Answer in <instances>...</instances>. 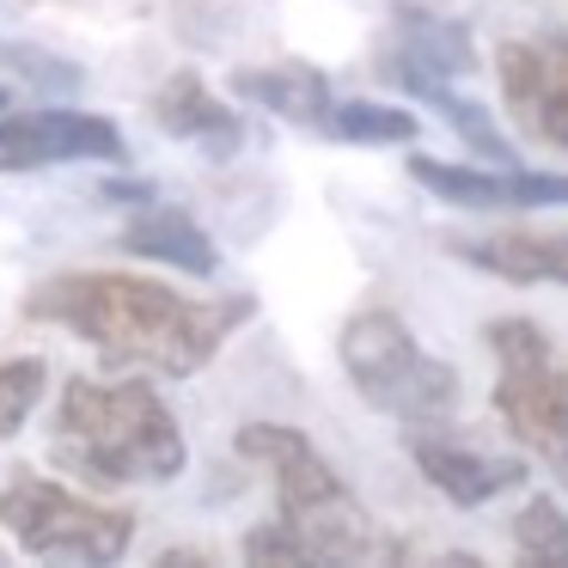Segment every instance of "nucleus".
<instances>
[{
    "label": "nucleus",
    "instance_id": "6ab92c4d",
    "mask_svg": "<svg viewBox=\"0 0 568 568\" xmlns=\"http://www.w3.org/2000/svg\"><path fill=\"white\" fill-rule=\"evenodd\" d=\"M43 379H50V367H43L38 355L0 361V440L31 422V409H38V397H43Z\"/></svg>",
    "mask_w": 568,
    "mask_h": 568
},
{
    "label": "nucleus",
    "instance_id": "f8f14e48",
    "mask_svg": "<svg viewBox=\"0 0 568 568\" xmlns=\"http://www.w3.org/2000/svg\"><path fill=\"white\" fill-rule=\"evenodd\" d=\"M153 123L172 141H190V148L214 153V160L245 148V123H239V116L226 111V99H214V87L202 74H190V68L153 92Z\"/></svg>",
    "mask_w": 568,
    "mask_h": 568
},
{
    "label": "nucleus",
    "instance_id": "4be33fe9",
    "mask_svg": "<svg viewBox=\"0 0 568 568\" xmlns=\"http://www.w3.org/2000/svg\"><path fill=\"white\" fill-rule=\"evenodd\" d=\"M0 562H7V550H0Z\"/></svg>",
    "mask_w": 568,
    "mask_h": 568
},
{
    "label": "nucleus",
    "instance_id": "f3484780",
    "mask_svg": "<svg viewBox=\"0 0 568 568\" xmlns=\"http://www.w3.org/2000/svg\"><path fill=\"white\" fill-rule=\"evenodd\" d=\"M514 550L526 556V562H538V568H556L568 556V519H562V507H556L550 495H531V501L519 507Z\"/></svg>",
    "mask_w": 568,
    "mask_h": 568
},
{
    "label": "nucleus",
    "instance_id": "4468645a",
    "mask_svg": "<svg viewBox=\"0 0 568 568\" xmlns=\"http://www.w3.org/2000/svg\"><path fill=\"white\" fill-rule=\"evenodd\" d=\"M116 245L135 251V257L165 263V270H184V275H214V263H221L214 239L202 233L184 209H141V214H129V226L116 233Z\"/></svg>",
    "mask_w": 568,
    "mask_h": 568
},
{
    "label": "nucleus",
    "instance_id": "ddd939ff",
    "mask_svg": "<svg viewBox=\"0 0 568 568\" xmlns=\"http://www.w3.org/2000/svg\"><path fill=\"white\" fill-rule=\"evenodd\" d=\"M458 263L495 275V282H519V287H544V282H562L568 275V245L562 233H531V226H501L489 239H453Z\"/></svg>",
    "mask_w": 568,
    "mask_h": 568
},
{
    "label": "nucleus",
    "instance_id": "412c9836",
    "mask_svg": "<svg viewBox=\"0 0 568 568\" xmlns=\"http://www.w3.org/2000/svg\"><path fill=\"white\" fill-rule=\"evenodd\" d=\"M0 111H7V87H0Z\"/></svg>",
    "mask_w": 568,
    "mask_h": 568
},
{
    "label": "nucleus",
    "instance_id": "aec40b11",
    "mask_svg": "<svg viewBox=\"0 0 568 568\" xmlns=\"http://www.w3.org/2000/svg\"><path fill=\"white\" fill-rule=\"evenodd\" d=\"M0 62L13 68V74H38V87H55V92H68V87H80V68L74 62H55V55H43V50H19V43H7L0 50Z\"/></svg>",
    "mask_w": 568,
    "mask_h": 568
},
{
    "label": "nucleus",
    "instance_id": "a211bd4d",
    "mask_svg": "<svg viewBox=\"0 0 568 568\" xmlns=\"http://www.w3.org/2000/svg\"><path fill=\"white\" fill-rule=\"evenodd\" d=\"M434 111H440L446 116V123H453L458 129V135H465L470 141V153H483V160H489V165H514L519 160V153H514V141H507L501 135V129H495L489 123V111H483V104H470V99H458V92L453 87H446V92H434Z\"/></svg>",
    "mask_w": 568,
    "mask_h": 568
},
{
    "label": "nucleus",
    "instance_id": "423d86ee",
    "mask_svg": "<svg viewBox=\"0 0 568 568\" xmlns=\"http://www.w3.org/2000/svg\"><path fill=\"white\" fill-rule=\"evenodd\" d=\"M0 526L19 538V550L68 562H116L135 544V519L123 507H99L43 477H13L0 489Z\"/></svg>",
    "mask_w": 568,
    "mask_h": 568
},
{
    "label": "nucleus",
    "instance_id": "f03ea898",
    "mask_svg": "<svg viewBox=\"0 0 568 568\" xmlns=\"http://www.w3.org/2000/svg\"><path fill=\"white\" fill-rule=\"evenodd\" d=\"M50 458L92 483H165L184 470L190 446L153 385L68 379L55 397Z\"/></svg>",
    "mask_w": 568,
    "mask_h": 568
},
{
    "label": "nucleus",
    "instance_id": "20e7f679",
    "mask_svg": "<svg viewBox=\"0 0 568 568\" xmlns=\"http://www.w3.org/2000/svg\"><path fill=\"white\" fill-rule=\"evenodd\" d=\"M336 355H343L348 385H355L373 409L409 422V434L440 428V422L458 409V373L446 367V361L422 355L416 336H409V324L397 318V312H385V306L355 312V318L343 324Z\"/></svg>",
    "mask_w": 568,
    "mask_h": 568
},
{
    "label": "nucleus",
    "instance_id": "dca6fc26",
    "mask_svg": "<svg viewBox=\"0 0 568 568\" xmlns=\"http://www.w3.org/2000/svg\"><path fill=\"white\" fill-rule=\"evenodd\" d=\"M312 135L348 141V148H404V141H416V116L392 111V104H373V99H355V104L331 99V111L318 116Z\"/></svg>",
    "mask_w": 568,
    "mask_h": 568
},
{
    "label": "nucleus",
    "instance_id": "6e6552de",
    "mask_svg": "<svg viewBox=\"0 0 568 568\" xmlns=\"http://www.w3.org/2000/svg\"><path fill=\"white\" fill-rule=\"evenodd\" d=\"M495 74H501V99L514 111V123L538 148L562 153L568 148V43L562 38L501 43L495 50Z\"/></svg>",
    "mask_w": 568,
    "mask_h": 568
},
{
    "label": "nucleus",
    "instance_id": "f257e3e1",
    "mask_svg": "<svg viewBox=\"0 0 568 568\" xmlns=\"http://www.w3.org/2000/svg\"><path fill=\"white\" fill-rule=\"evenodd\" d=\"M251 306H257L251 294L196 300L165 282H148V275L111 270H68L26 294V318L74 331L111 367L165 373V379H190L209 367L226 336L251 318Z\"/></svg>",
    "mask_w": 568,
    "mask_h": 568
},
{
    "label": "nucleus",
    "instance_id": "9b49d317",
    "mask_svg": "<svg viewBox=\"0 0 568 568\" xmlns=\"http://www.w3.org/2000/svg\"><path fill=\"white\" fill-rule=\"evenodd\" d=\"M409 458H416V470L453 507H483V501H495L501 489H519V483H526V465H519V458H495V453H477V446H453V440H440V434H428V428L409 434Z\"/></svg>",
    "mask_w": 568,
    "mask_h": 568
},
{
    "label": "nucleus",
    "instance_id": "7ed1b4c3",
    "mask_svg": "<svg viewBox=\"0 0 568 568\" xmlns=\"http://www.w3.org/2000/svg\"><path fill=\"white\" fill-rule=\"evenodd\" d=\"M239 458H251V465L270 470L282 526L306 544L312 562H361V556L385 550V538L367 519V507L343 489V477L331 470V458H324L300 428H282V422H245V428H239Z\"/></svg>",
    "mask_w": 568,
    "mask_h": 568
},
{
    "label": "nucleus",
    "instance_id": "1a4fd4ad",
    "mask_svg": "<svg viewBox=\"0 0 568 568\" xmlns=\"http://www.w3.org/2000/svg\"><path fill=\"white\" fill-rule=\"evenodd\" d=\"M123 160V135L99 111H31V116H0V172H31V165H74Z\"/></svg>",
    "mask_w": 568,
    "mask_h": 568
},
{
    "label": "nucleus",
    "instance_id": "2eb2a0df",
    "mask_svg": "<svg viewBox=\"0 0 568 568\" xmlns=\"http://www.w3.org/2000/svg\"><path fill=\"white\" fill-rule=\"evenodd\" d=\"M233 92L251 104H263L270 116L300 129H318V116L331 111V80L318 74L312 62H270V68H239Z\"/></svg>",
    "mask_w": 568,
    "mask_h": 568
},
{
    "label": "nucleus",
    "instance_id": "39448f33",
    "mask_svg": "<svg viewBox=\"0 0 568 568\" xmlns=\"http://www.w3.org/2000/svg\"><path fill=\"white\" fill-rule=\"evenodd\" d=\"M489 355H495V416L514 428V440L526 453H538L544 465L568 458V392L562 367H556L550 336L531 318H495L489 324Z\"/></svg>",
    "mask_w": 568,
    "mask_h": 568
},
{
    "label": "nucleus",
    "instance_id": "0eeeda50",
    "mask_svg": "<svg viewBox=\"0 0 568 568\" xmlns=\"http://www.w3.org/2000/svg\"><path fill=\"white\" fill-rule=\"evenodd\" d=\"M379 68H385L392 87L416 92V99H434V92H446L458 74L477 68V43H470V31L458 26V19L434 13V7H416V0H397L392 43H385Z\"/></svg>",
    "mask_w": 568,
    "mask_h": 568
},
{
    "label": "nucleus",
    "instance_id": "9d476101",
    "mask_svg": "<svg viewBox=\"0 0 568 568\" xmlns=\"http://www.w3.org/2000/svg\"><path fill=\"white\" fill-rule=\"evenodd\" d=\"M409 178L422 190H434L440 202H453V209H556L568 196V178L556 172H519V165L483 172V165H446V160H428V153L409 160Z\"/></svg>",
    "mask_w": 568,
    "mask_h": 568
}]
</instances>
